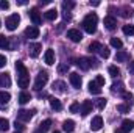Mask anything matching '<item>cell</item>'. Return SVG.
<instances>
[{
  "instance_id": "cell-1",
  "label": "cell",
  "mask_w": 134,
  "mask_h": 133,
  "mask_svg": "<svg viewBox=\"0 0 134 133\" xmlns=\"http://www.w3.org/2000/svg\"><path fill=\"white\" fill-rule=\"evenodd\" d=\"M97 24H98V17H97L95 13H92V14H87V16L84 17V21H83V28L86 30V33L92 34V33L97 32Z\"/></svg>"
},
{
  "instance_id": "cell-2",
  "label": "cell",
  "mask_w": 134,
  "mask_h": 133,
  "mask_svg": "<svg viewBox=\"0 0 134 133\" xmlns=\"http://www.w3.org/2000/svg\"><path fill=\"white\" fill-rule=\"evenodd\" d=\"M48 81V72L47 70H41L37 75H36V80H34V89L41 91Z\"/></svg>"
},
{
  "instance_id": "cell-3",
  "label": "cell",
  "mask_w": 134,
  "mask_h": 133,
  "mask_svg": "<svg viewBox=\"0 0 134 133\" xmlns=\"http://www.w3.org/2000/svg\"><path fill=\"white\" fill-rule=\"evenodd\" d=\"M19 22H20V16H19V14H11V16H8V17H6V21H5L6 28H8L9 32H14V30L17 28Z\"/></svg>"
},
{
  "instance_id": "cell-4",
  "label": "cell",
  "mask_w": 134,
  "mask_h": 133,
  "mask_svg": "<svg viewBox=\"0 0 134 133\" xmlns=\"http://www.w3.org/2000/svg\"><path fill=\"white\" fill-rule=\"evenodd\" d=\"M16 70H17V75H19L17 80H30L28 70H27V67H25V64H24L22 61H17V63H16Z\"/></svg>"
},
{
  "instance_id": "cell-5",
  "label": "cell",
  "mask_w": 134,
  "mask_h": 133,
  "mask_svg": "<svg viewBox=\"0 0 134 133\" xmlns=\"http://www.w3.org/2000/svg\"><path fill=\"white\" fill-rule=\"evenodd\" d=\"M34 113H36V110H31V111L30 110H19L17 111V119L22 121V122H27L34 116Z\"/></svg>"
},
{
  "instance_id": "cell-6",
  "label": "cell",
  "mask_w": 134,
  "mask_h": 133,
  "mask_svg": "<svg viewBox=\"0 0 134 133\" xmlns=\"http://www.w3.org/2000/svg\"><path fill=\"white\" fill-rule=\"evenodd\" d=\"M67 38L72 42H80L83 39V33L80 30H76V28H70V30H67Z\"/></svg>"
},
{
  "instance_id": "cell-7",
  "label": "cell",
  "mask_w": 134,
  "mask_h": 133,
  "mask_svg": "<svg viewBox=\"0 0 134 133\" xmlns=\"http://www.w3.org/2000/svg\"><path fill=\"white\" fill-rule=\"evenodd\" d=\"M41 50H42V44H39V42H31L30 47H28V52H30L31 58H37L39 53H41Z\"/></svg>"
},
{
  "instance_id": "cell-8",
  "label": "cell",
  "mask_w": 134,
  "mask_h": 133,
  "mask_svg": "<svg viewBox=\"0 0 134 133\" xmlns=\"http://www.w3.org/2000/svg\"><path fill=\"white\" fill-rule=\"evenodd\" d=\"M69 80H70V85H72L73 88H76V89H80V88H81V77H80V74H78V72H70Z\"/></svg>"
},
{
  "instance_id": "cell-9",
  "label": "cell",
  "mask_w": 134,
  "mask_h": 133,
  "mask_svg": "<svg viewBox=\"0 0 134 133\" xmlns=\"http://www.w3.org/2000/svg\"><path fill=\"white\" fill-rule=\"evenodd\" d=\"M28 16H30V19H31V22L34 24V27H36V25H41V22H42V17H41V14H39L37 8H33V9H30Z\"/></svg>"
},
{
  "instance_id": "cell-10",
  "label": "cell",
  "mask_w": 134,
  "mask_h": 133,
  "mask_svg": "<svg viewBox=\"0 0 134 133\" xmlns=\"http://www.w3.org/2000/svg\"><path fill=\"white\" fill-rule=\"evenodd\" d=\"M101 127H103V117L101 116H95L91 121V130L92 132H98V130H101Z\"/></svg>"
},
{
  "instance_id": "cell-11",
  "label": "cell",
  "mask_w": 134,
  "mask_h": 133,
  "mask_svg": "<svg viewBox=\"0 0 134 133\" xmlns=\"http://www.w3.org/2000/svg\"><path fill=\"white\" fill-rule=\"evenodd\" d=\"M44 60H45V64H48V66H52V64H55V50L53 49H47L45 50V53H44Z\"/></svg>"
},
{
  "instance_id": "cell-12",
  "label": "cell",
  "mask_w": 134,
  "mask_h": 133,
  "mask_svg": "<svg viewBox=\"0 0 134 133\" xmlns=\"http://www.w3.org/2000/svg\"><path fill=\"white\" fill-rule=\"evenodd\" d=\"M92 108H94V103H92L91 100H84V102L81 103V106H80V111H81L83 116H87V114L92 111Z\"/></svg>"
},
{
  "instance_id": "cell-13",
  "label": "cell",
  "mask_w": 134,
  "mask_h": 133,
  "mask_svg": "<svg viewBox=\"0 0 134 133\" xmlns=\"http://www.w3.org/2000/svg\"><path fill=\"white\" fill-rule=\"evenodd\" d=\"M103 22H104V27H106L108 30H115V27H117V21H115V17H112V16H106Z\"/></svg>"
},
{
  "instance_id": "cell-14",
  "label": "cell",
  "mask_w": 134,
  "mask_h": 133,
  "mask_svg": "<svg viewBox=\"0 0 134 133\" xmlns=\"http://www.w3.org/2000/svg\"><path fill=\"white\" fill-rule=\"evenodd\" d=\"M25 36H27V38H30V39L37 38V36H39V28H37V27H34V25L27 27V28H25Z\"/></svg>"
},
{
  "instance_id": "cell-15",
  "label": "cell",
  "mask_w": 134,
  "mask_h": 133,
  "mask_svg": "<svg viewBox=\"0 0 134 133\" xmlns=\"http://www.w3.org/2000/svg\"><path fill=\"white\" fill-rule=\"evenodd\" d=\"M111 91H112V93H117V94H123V93H125V85H123V81H114L112 86H111Z\"/></svg>"
},
{
  "instance_id": "cell-16",
  "label": "cell",
  "mask_w": 134,
  "mask_h": 133,
  "mask_svg": "<svg viewBox=\"0 0 134 133\" xmlns=\"http://www.w3.org/2000/svg\"><path fill=\"white\" fill-rule=\"evenodd\" d=\"M76 66L80 67V69H83V70H87V69L91 67V63H89V58H84V57L78 58V60H76Z\"/></svg>"
},
{
  "instance_id": "cell-17",
  "label": "cell",
  "mask_w": 134,
  "mask_h": 133,
  "mask_svg": "<svg viewBox=\"0 0 134 133\" xmlns=\"http://www.w3.org/2000/svg\"><path fill=\"white\" fill-rule=\"evenodd\" d=\"M133 129H134V121H131V119H125V121L122 122V132L123 133H130Z\"/></svg>"
},
{
  "instance_id": "cell-18",
  "label": "cell",
  "mask_w": 134,
  "mask_h": 133,
  "mask_svg": "<svg viewBox=\"0 0 134 133\" xmlns=\"http://www.w3.org/2000/svg\"><path fill=\"white\" fill-rule=\"evenodd\" d=\"M50 106L55 110V111H61L63 110V103H61V100L56 99V97H50Z\"/></svg>"
},
{
  "instance_id": "cell-19",
  "label": "cell",
  "mask_w": 134,
  "mask_h": 133,
  "mask_svg": "<svg viewBox=\"0 0 134 133\" xmlns=\"http://www.w3.org/2000/svg\"><path fill=\"white\" fill-rule=\"evenodd\" d=\"M87 89H89V93H91V94H95V96H98V94L101 93V88L95 83V81H89Z\"/></svg>"
},
{
  "instance_id": "cell-20",
  "label": "cell",
  "mask_w": 134,
  "mask_h": 133,
  "mask_svg": "<svg viewBox=\"0 0 134 133\" xmlns=\"http://www.w3.org/2000/svg\"><path fill=\"white\" fill-rule=\"evenodd\" d=\"M44 17H45L47 21L53 22V21L58 17V11H56L55 8H52V9H48V11H45V13H44Z\"/></svg>"
},
{
  "instance_id": "cell-21",
  "label": "cell",
  "mask_w": 134,
  "mask_h": 133,
  "mask_svg": "<svg viewBox=\"0 0 134 133\" xmlns=\"http://www.w3.org/2000/svg\"><path fill=\"white\" fill-rule=\"evenodd\" d=\"M52 88H53V91H56V93H64L66 89V83L64 81H61V80H56V81H53V85H52Z\"/></svg>"
},
{
  "instance_id": "cell-22",
  "label": "cell",
  "mask_w": 134,
  "mask_h": 133,
  "mask_svg": "<svg viewBox=\"0 0 134 133\" xmlns=\"http://www.w3.org/2000/svg\"><path fill=\"white\" fill-rule=\"evenodd\" d=\"M130 60V53H126L125 50H120V52H117V55H115V61H119V63H123V61H128Z\"/></svg>"
},
{
  "instance_id": "cell-23",
  "label": "cell",
  "mask_w": 134,
  "mask_h": 133,
  "mask_svg": "<svg viewBox=\"0 0 134 133\" xmlns=\"http://www.w3.org/2000/svg\"><path fill=\"white\" fill-rule=\"evenodd\" d=\"M11 85V78L8 74H0V86H5V88H9Z\"/></svg>"
},
{
  "instance_id": "cell-24",
  "label": "cell",
  "mask_w": 134,
  "mask_h": 133,
  "mask_svg": "<svg viewBox=\"0 0 134 133\" xmlns=\"http://www.w3.org/2000/svg\"><path fill=\"white\" fill-rule=\"evenodd\" d=\"M31 100V94L30 93H27V91H22L20 94H19V102L24 105V103H28Z\"/></svg>"
},
{
  "instance_id": "cell-25",
  "label": "cell",
  "mask_w": 134,
  "mask_h": 133,
  "mask_svg": "<svg viewBox=\"0 0 134 133\" xmlns=\"http://www.w3.org/2000/svg\"><path fill=\"white\" fill-rule=\"evenodd\" d=\"M101 49V44L98 41H94V42H91L89 44V47H87V50L91 52V53H97V52H100Z\"/></svg>"
},
{
  "instance_id": "cell-26",
  "label": "cell",
  "mask_w": 134,
  "mask_h": 133,
  "mask_svg": "<svg viewBox=\"0 0 134 133\" xmlns=\"http://www.w3.org/2000/svg\"><path fill=\"white\" fill-rule=\"evenodd\" d=\"M63 129H64L67 133L73 132V129H75V122H73L72 119H67V121H64V122H63Z\"/></svg>"
},
{
  "instance_id": "cell-27",
  "label": "cell",
  "mask_w": 134,
  "mask_h": 133,
  "mask_svg": "<svg viewBox=\"0 0 134 133\" xmlns=\"http://www.w3.org/2000/svg\"><path fill=\"white\" fill-rule=\"evenodd\" d=\"M9 100H11V94H9L8 91H0V103H2V105L8 103Z\"/></svg>"
},
{
  "instance_id": "cell-28",
  "label": "cell",
  "mask_w": 134,
  "mask_h": 133,
  "mask_svg": "<svg viewBox=\"0 0 134 133\" xmlns=\"http://www.w3.org/2000/svg\"><path fill=\"white\" fill-rule=\"evenodd\" d=\"M123 97H125V100H126V105L131 108L133 103H134V96L131 94V93H126V91H125V93H123Z\"/></svg>"
},
{
  "instance_id": "cell-29",
  "label": "cell",
  "mask_w": 134,
  "mask_h": 133,
  "mask_svg": "<svg viewBox=\"0 0 134 133\" xmlns=\"http://www.w3.org/2000/svg\"><path fill=\"white\" fill-rule=\"evenodd\" d=\"M50 127H52V121H50V119H45L44 122H41V124H39V129H41L42 132L50 130Z\"/></svg>"
},
{
  "instance_id": "cell-30",
  "label": "cell",
  "mask_w": 134,
  "mask_h": 133,
  "mask_svg": "<svg viewBox=\"0 0 134 133\" xmlns=\"http://www.w3.org/2000/svg\"><path fill=\"white\" fill-rule=\"evenodd\" d=\"M133 9L131 8H128V6H125V8H122V13H120V16L122 17H125V19H128V17H131L133 16Z\"/></svg>"
},
{
  "instance_id": "cell-31",
  "label": "cell",
  "mask_w": 134,
  "mask_h": 133,
  "mask_svg": "<svg viewBox=\"0 0 134 133\" xmlns=\"http://www.w3.org/2000/svg\"><path fill=\"white\" fill-rule=\"evenodd\" d=\"M8 129H9V122H8V119L0 117V130H2V132H8Z\"/></svg>"
},
{
  "instance_id": "cell-32",
  "label": "cell",
  "mask_w": 134,
  "mask_h": 133,
  "mask_svg": "<svg viewBox=\"0 0 134 133\" xmlns=\"http://www.w3.org/2000/svg\"><path fill=\"white\" fill-rule=\"evenodd\" d=\"M9 47V42H8V38L5 34H0V49H8Z\"/></svg>"
},
{
  "instance_id": "cell-33",
  "label": "cell",
  "mask_w": 134,
  "mask_h": 133,
  "mask_svg": "<svg viewBox=\"0 0 134 133\" xmlns=\"http://www.w3.org/2000/svg\"><path fill=\"white\" fill-rule=\"evenodd\" d=\"M122 30L126 36H134V25H123Z\"/></svg>"
},
{
  "instance_id": "cell-34",
  "label": "cell",
  "mask_w": 134,
  "mask_h": 133,
  "mask_svg": "<svg viewBox=\"0 0 134 133\" xmlns=\"http://www.w3.org/2000/svg\"><path fill=\"white\" fill-rule=\"evenodd\" d=\"M108 70H109V74H111V77H114V78L120 75V69H119L117 66H109V69H108Z\"/></svg>"
},
{
  "instance_id": "cell-35",
  "label": "cell",
  "mask_w": 134,
  "mask_h": 133,
  "mask_svg": "<svg viewBox=\"0 0 134 133\" xmlns=\"http://www.w3.org/2000/svg\"><path fill=\"white\" fill-rule=\"evenodd\" d=\"M111 45H112V47H115V49H122L123 42H122L119 38H111Z\"/></svg>"
},
{
  "instance_id": "cell-36",
  "label": "cell",
  "mask_w": 134,
  "mask_h": 133,
  "mask_svg": "<svg viewBox=\"0 0 134 133\" xmlns=\"http://www.w3.org/2000/svg\"><path fill=\"white\" fill-rule=\"evenodd\" d=\"M100 55H101V58H104V60H106V58H109V55H111V52H109V47H106V45L103 47V45H101Z\"/></svg>"
},
{
  "instance_id": "cell-37",
  "label": "cell",
  "mask_w": 134,
  "mask_h": 133,
  "mask_svg": "<svg viewBox=\"0 0 134 133\" xmlns=\"http://www.w3.org/2000/svg\"><path fill=\"white\" fill-rule=\"evenodd\" d=\"M95 106H97L98 110H103V108L106 106V99H98L95 102Z\"/></svg>"
},
{
  "instance_id": "cell-38",
  "label": "cell",
  "mask_w": 134,
  "mask_h": 133,
  "mask_svg": "<svg viewBox=\"0 0 134 133\" xmlns=\"http://www.w3.org/2000/svg\"><path fill=\"white\" fill-rule=\"evenodd\" d=\"M69 110H70V113H78V111H80V103H78V102H73Z\"/></svg>"
},
{
  "instance_id": "cell-39",
  "label": "cell",
  "mask_w": 134,
  "mask_h": 133,
  "mask_svg": "<svg viewBox=\"0 0 134 133\" xmlns=\"http://www.w3.org/2000/svg\"><path fill=\"white\" fill-rule=\"evenodd\" d=\"M117 111H120V113H128V111H130V106L120 103V105H117Z\"/></svg>"
},
{
  "instance_id": "cell-40",
  "label": "cell",
  "mask_w": 134,
  "mask_h": 133,
  "mask_svg": "<svg viewBox=\"0 0 134 133\" xmlns=\"http://www.w3.org/2000/svg\"><path fill=\"white\" fill-rule=\"evenodd\" d=\"M94 81H95L100 88H101V86H104V77H101V75H97V78H95Z\"/></svg>"
},
{
  "instance_id": "cell-41",
  "label": "cell",
  "mask_w": 134,
  "mask_h": 133,
  "mask_svg": "<svg viewBox=\"0 0 134 133\" xmlns=\"http://www.w3.org/2000/svg\"><path fill=\"white\" fill-rule=\"evenodd\" d=\"M73 6H75L73 2H64V3H63V8H64V9H72Z\"/></svg>"
},
{
  "instance_id": "cell-42",
  "label": "cell",
  "mask_w": 134,
  "mask_h": 133,
  "mask_svg": "<svg viewBox=\"0 0 134 133\" xmlns=\"http://www.w3.org/2000/svg\"><path fill=\"white\" fill-rule=\"evenodd\" d=\"M67 70H69V66H67V64H59V66H58V72H59V74H64Z\"/></svg>"
},
{
  "instance_id": "cell-43",
  "label": "cell",
  "mask_w": 134,
  "mask_h": 133,
  "mask_svg": "<svg viewBox=\"0 0 134 133\" xmlns=\"http://www.w3.org/2000/svg\"><path fill=\"white\" fill-rule=\"evenodd\" d=\"M9 8V3L6 0H0V9H8Z\"/></svg>"
},
{
  "instance_id": "cell-44",
  "label": "cell",
  "mask_w": 134,
  "mask_h": 133,
  "mask_svg": "<svg viewBox=\"0 0 134 133\" xmlns=\"http://www.w3.org/2000/svg\"><path fill=\"white\" fill-rule=\"evenodd\" d=\"M14 127H16V132H17V130H19V132H24V125H22L20 122L16 121V122H14Z\"/></svg>"
},
{
  "instance_id": "cell-45",
  "label": "cell",
  "mask_w": 134,
  "mask_h": 133,
  "mask_svg": "<svg viewBox=\"0 0 134 133\" xmlns=\"http://www.w3.org/2000/svg\"><path fill=\"white\" fill-rule=\"evenodd\" d=\"M5 66H6V58H5V55H0V69Z\"/></svg>"
},
{
  "instance_id": "cell-46",
  "label": "cell",
  "mask_w": 134,
  "mask_h": 133,
  "mask_svg": "<svg viewBox=\"0 0 134 133\" xmlns=\"http://www.w3.org/2000/svg\"><path fill=\"white\" fill-rule=\"evenodd\" d=\"M128 72H130L131 75H134V60L130 63V64H128Z\"/></svg>"
},
{
  "instance_id": "cell-47",
  "label": "cell",
  "mask_w": 134,
  "mask_h": 133,
  "mask_svg": "<svg viewBox=\"0 0 134 133\" xmlns=\"http://www.w3.org/2000/svg\"><path fill=\"white\" fill-rule=\"evenodd\" d=\"M91 5H92V6H98V5H100V2H91Z\"/></svg>"
},
{
  "instance_id": "cell-48",
  "label": "cell",
  "mask_w": 134,
  "mask_h": 133,
  "mask_svg": "<svg viewBox=\"0 0 134 133\" xmlns=\"http://www.w3.org/2000/svg\"><path fill=\"white\" fill-rule=\"evenodd\" d=\"M34 133H45V132H42L41 129H37V130H34Z\"/></svg>"
},
{
  "instance_id": "cell-49",
  "label": "cell",
  "mask_w": 134,
  "mask_h": 133,
  "mask_svg": "<svg viewBox=\"0 0 134 133\" xmlns=\"http://www.w3.org/2000/svg\"><path fill=\"white\" fill-rule=\"evenodd\" d=\"M115 133H123V132H122V130H120V132H115Z\"/></svg>"
},
{
  "instance_id": "cell-50",
  "label": "cell",
  "mask_w": 134,
  "mask_h": 133,
  "mask_svg": "<svg viewBox=\"0 0 134 133\" xmlns=\"http://www.w3.org/2000/svg\"><path fill=\"white\" fill-rule=\"evenodd\" d=\"M53 133H59V132H56V130H55V132H53Z\"/></svg>"
},
{
  "instance_id": "cell-51",
  "label": "cell",
  "mask_w": 134,
  "mask_h": 133,
  "mask_svg": "<svg viewBox=\"0 0 134 133\" xmlns=\"http://www.w3.org/2000/svg\"><path fill=\"white\" fill-rule=\"evenodd\" d=\"M0 24H2V21H0Z\"/></svg>"
},
{
  "instance_id": "cell-52",
  "label": "cell",
  "mask_w": 134,
  "mask_h": 133,
  "mask_svg": "<svg viewBox=\"0 0 134 133\" xmlns=\"http://www.w3.org/2000/svg\"><path fill=\"white\" fill-rule=\"evenodd\" d=\"M16 133H17V132H16Z\"/></svg>"
}]
</instances>
